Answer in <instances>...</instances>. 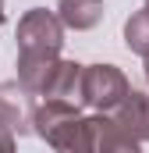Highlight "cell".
Listing matches in <instances>:
<instances>
[{"label":"cell","instance_id":"cell-12","mask_svg":"<svg viewBox=\"0 0 149 153\" xmlns=\"http://www.w3.org/2000/svg\"><path fill=\"white\" fill-rule=\"evenodd\" d=\"M0 25H4V0H0Z\"/></svg>","mask_w":149,"mask_h":153},{"label":"cell","instance_id":"cell-6","mask_svg":"<svg viewBox=\"0 0 149 153\" xmlns=\"http://www.w3.org/2000/svg\"><path fill=\"white\" fill-rule=\"evenodd\" d=\"M92 135H96V153H142L139 150V139H131V135L107 114L92 117Z\"/></svg>","mask_w":149,"mask_h":153},{"label":"cell","instance_id":"cell-1","mask_svg":"<svg viewBox=\"0 0 149 153\" xmlns=\"http://www.w3.org/2000/svg\"><path fill=\"white\" fill-rule=\"evenodd\" d=\"M32 132L43 135L57 153H96L92 117H82L74 103L46 100L32 111Z\"/></svg>","mask_w":149,"mask_h":153},{"label":"cell","instance_id":"cell-10","mask_svg":"<svg viewBox=\"0 0 149 153\" xmlns=\"http://www.w3.org/2000/svg\"><path fill=\"white\" fill-rule=\"evenodd\" d=\"M124 43H128L131 53L149 57V7L135 11V14L124 22Z\"/></svg>","mask_w":149,"mask_h":153},{"label":"cell","instance_id":"cell-11","mask_svg":"<svg viewBox=\"0 0 149 153\" xmlns=\"http://www.w3.org/2000/svg\"><path fill=\"white\" fill-rule=\"evenodd\" d=\"M0 153H14V132L7 125H0Z\"/></svg>","mask_w":149,"mask_h":153},{"label":"cell","instance_id":"cell-8","mask_svg":"<svg viewBox=\"0 0 149 153\" xmlns=\"http://www.w3.org/2000/svg\"><path fill=\"white\" fill-rule=\"evenodd\" d=\"M57 18L74 29V32H85L92 25H100L103 18V0H60L57 4Z\"/></svg>","mask_w":149,"mask_h":153},{"label":"cell","instance_id":"cell-5","mask_svg":"<svg viewBox=\"0 0 149 153\" xmlns=\"http://www.w3.org/2000/svg\"><path fill=\"white\" fill-rule=\"evenodd\" d=\"M110 117L124 128V132H128V135H131V139H139V143L149 139V96H146V93L131 89V93H128V100H124Z\"/></svg>","mask_w":149,"mask_h":153},{"label":"cell","instance_id":"cell-4","mask_svg":"<svg viewBox=\"0 0 149 153\" xmlns=\"http://www.w3.org/2000/svg\"><path fill=\"white\" fill-rule=\"evenodd\" d=\"M82 64H74V61H60L57 68H53V75L46 82V89H43V96L46 100H64V103H74V107H82Z\"/></svg>","mask_w":149,"mask_h":153},{"label":"cell","instance_id":"cell-13","mask_svg":"<svg viewBox=\"0 0 149 153\" xmlns=\"http://www.w3.org/2000/svg\"><path fill=\"white\" fill-rule=\"evenodd\" d=\"M146 82H149V57H146Z\"/></svg>","mask_w":149,"mask_h":153},{"label":"cell","instance_id":"cell-3","mask_svg":"<svg viewBox=\"0 0 149 153\" xmlns=\"http://www.w3.org/2000/svg\"><path fill=\"white\" fill-rule=\"evenodd\" d=\"M131 85L114 64H89L82 71V103H89L100 114H114L128 100Z\"/></svg>","mask_w":149,"mask_h":153},{"label":"cell","instance_id":"cell-2","mask_svg":"<svg viewBox=\"0 0 149 153\" xmlns=\"http://www.w3.org/2000/svg\"><path fill=\"white\" fill-rule=\"evenodd\" d=\"M64 46V22L43 7L25 11L18 22V50L21 57H57Z\"/></svg>","mask_w":149,"mask_h":153},{"label":"cell","instance_id":"cell-9","mask_svg":"<svg viewBox=\"0 0 149 153\" xmlns=\"http://www.w3.org/2000/svg\"><path fill=\"white\" fill-rule=\"evenodd\" d=\"M21 96H29L21 85H0V125H7L11 132H29L32 125V111L21 107Z\"/></svg>","mask_w":149,"mask_h":153},{"label":"cell","instance_id":"cell-7","mask_svg":"<svg viewBox=\"0 0 149 153\" xmlns=\"http://www.w3.org/2000/svg\"><path fill=\"white\" fill-rule=\"evenodd\" d=\"M57 64H60V57H18V85L29 96H43Z\"/></svg>","mask_w":149,"mask_h":153},{"label":"cell","instance_id":"cell-14","mask_svg":"<svg viewBox=\"0 0 149 153\" xmlns=\"http://www.w3.org/2000/svg\"><path fill=\"white\" fill-rule=\"evenodd\" d=\"M146 7H149V0H146Z\"/></svg>","mask_w":149,"mask_h":153}]
</instances>
